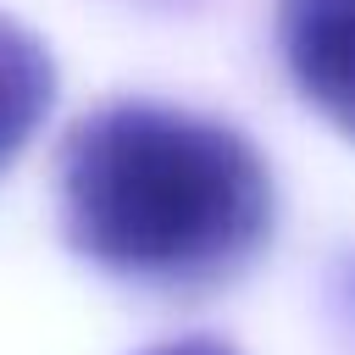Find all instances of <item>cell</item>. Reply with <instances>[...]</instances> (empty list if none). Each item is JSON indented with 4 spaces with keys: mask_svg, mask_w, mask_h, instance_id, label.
<instances>
[{
    "mask_svg": "<svg viewBox=\"0 0 355 355\" xmlns=\"http://www.w3.org/2000/svg\"><path fill=\"white\" fill-rule=\"evenodd\" d=\"M61 233L111 277L150 288H216L272 239V166L216 116L111 100L67 128Z\"/></svg>",
    "mask_w": 355,
    "mask_h": 355,
    "instance_id": "6da1fadb",
    "label": "cell"
},
{
    "mask_svg": "<svg viewBox=\"0 0 355 355\" xmlns=\"http://www.w3.org/2000/svg\"><path fill=\"white\" fill-rule=\"evenodd\" d=\"M272 28L300 94L355 139V0H277Z\"/></svg>",
    "mask_w": 355,
    "mask_h": 355,
    "instance_id": "7a4b0ae2",
    "label": "cell"
},
{
    "mask_svg": "<svg viewBox=\"0 0 355 355\" xmlns=\"http://www.w3.org/2000/svg\"><path fill=\"white\" fill-rule=\"evenodd\" d=\"M55 105V55L50 44L22 28L17 17H0V166H11L39 122Z\"/></svg>",
    "mask_w": 355,
    "mask_h": 355,
    "instance_id": "3957f363",
    "label": "cell"
},
{
    "mask_svg": "<svg viewBox=\"0 0 355 355\" xmlns=\"http://www.w3.org/2000/svg\"><path fill=\"white\" fill-rule=\"evenodd\" d=\"M144 355H239L233 344L211 338V333H189V338H166V344H150Z\"/></svg>",
    "mask_w": 355,
    "mask_h": 355,
    "instance_id": "277c9868",
    "label": "cell"
}]
</instances>
